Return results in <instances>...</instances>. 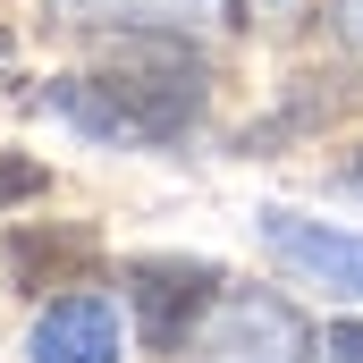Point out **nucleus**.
<instances>
[{"label": "nucleus", "instance_id": "nucleus-1", "mask_svg": "<svg viewBox=\"0 0 363 363\" xmlns=\"http://www.w3.org/2000/svg\"><path fill=\"white\" fill-rule=\"evenodd\" d=\"M68 127H85L101 144H169L194 127L203 85H194V60L169 43H127V68L110 60L101 77H51L43 93Z\"/></svg>", "mask_w": 363, "mask_h": 363}, {"label": "nucleus", "instance_id": "nucleus-5", "mask_svg": "<svg viewBox=\"0 0 363 363\" xmlns=\"http://www.w3.org/2000/svg\"><path fill=\"white\" fill-rule=\"evenodd\" d=\"M26 355L34 363H118L127 355V313L110 304V296H60L43 321H34V338H26Z\"/></svg>", "mask_w": 363, "mask_h": 363}, {"label": "nucleus", "instance_id": "nucleus-8", "mask_svg": "<svg viewBox=\"0 0 363 363\" xmlns=\"http://www.w3.org/2000/svg\"><path fill=\"white\" fill-rule=\"evenodd\" d=\"M347 17H355V34H363V0H347Z\"/></svg>", "mask_w": 363, "mask_h": 363}, {"label": "nucleus", "instance_id": "nucleus-2", "mask_svg": "<svg viewBox=\"0 0 363 363\" xmlns=\"http://www.w3.org/2000/svg\"><path fill=\"white\" fill-rule=\"evenodd\" d=\"M262 245H271L279 271H296L304 287H330V296H363V228H330V220H304V211H262Z\"/></svg>", "mask_w": 363, "mask_h": 363}, {"label": "nucleus", "instance_id": "nucleus-6", "mask_svg": "<svg viewBox=\"0 0 363 363\" xmlns=\"http://www.w3.org/2000/svg\"><path fill=\"white\" fill-rule=\"evenodd\" d=\"M26 194H43V169H34V161H0V211L26 203Z\"/></svg>", "mask_w": 363, "mask_h": 363}, {"label": "nucleus", "instance_id": "nucleus-9", "mask_svg": "<svg viewBox=\"0 0 363 363\" xmlns=\"http://www.w3.org/2000/svg\"><path fill=\"white\" fill-rule=\"evenodd\" d=\"M0 51H9V26H0Z\"/></svg>", "mask_w": 363, "mask_h": 363}, {"label": "nucleus", "instance_id": "nucleus-7", "mask_svg": "<svg viewBox=\"0 0 363 363\" xmlns=\"http://www.w3.org/2000/svg\"><path fill=\"white\" fill-rule=\"evenodd\" d=\"M321 355L330 363H363V330L355 321H330V330H321Z\"/></svg>", "mask_w": 363, "mask_h": 363}, {"label": "nucleus", "instance_id": "nucleus-3", "mask_svg": "<svg viewBox=\"0 0 363 363\" xmlns=\"http://www.w3.org/2000/svg\"><path fill=\"white\" fill-rule=\"evenodd\" d=\"M211 287H220L211 262H127V304H135L144 347H161V355H169L186 330H194V313L211 304Z\"/></svg>", "mask_w": 363, "mask_h": 363}, {"label": "nucleus", "instance_id": "nucleus-4", "mask_svg": "<svg viewBox=\"0 0 363 363\" xmlns=\"http://www.w3.org/2000/svg\"><path fill=\"white\" fill-rule=\"evenodd\" d=\"M304 355H313V330L279 296H228L203 338V363H304Z\"/></svg>", "mask_w": 363, "mask_h": 363}]
</instances>
